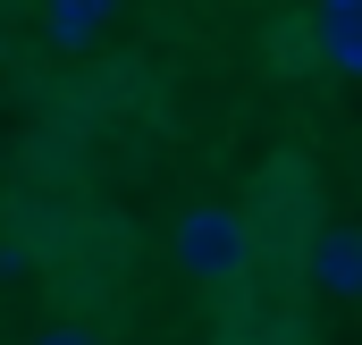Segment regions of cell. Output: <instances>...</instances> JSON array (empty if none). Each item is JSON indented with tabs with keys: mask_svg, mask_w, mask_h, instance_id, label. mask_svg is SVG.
Here are the masks:
<instances>
[{
	"mask_svg": "<svg viewBox=\"0 0 362 345\" xmlns=\"http://www.w3.org/2000/svg\"><path fill=\"white\" fill-rule=\"evenodd\" d=\"M169 253H177V269L194 286H236L245 261H253V228L228 202H185L177 228H169Z\"/></svg>",
	"mask_w": 362,
	"mask_h": 345,
	"instance_id": "1",
	"label": "cell"
},
{
	"mask_svg": "<svg viewBox=\"0 0 362 345\" xmlns=\"http://www.w3.org/2000/svg\"><path fill=\"white\" fill-rule=\"evenodd\" d=\"M303 278L329 303H362V228H320L303 245Z\"/></svg>",
	"mask_w": 362,
	"mask_h": 345,
	"instance_id": "2",
	"label": "cell"
},
{
	"mask_svg": "<svg viewBox=\"0 0 362 345\" xmlns=\"http://www.w3.org/2000/svg\"><path fill=\"white\" fill-rule=\"evenodd\" d=\"M312 42L337 76H362V0H312Z\"/></svg>",
	"mask_w": 362,
	"mask_h": 345,
	"instance_id": "3",
	"label": "cell"
},
{
	"mask_svg": "<svg viewBox=\"0 0 362 345\" xmlns=\"http://www.w3.org/2000/svg\"><path fill=\"white\" fill-rule=\"evenodd\" d=\"M110 17H118V0H42V34L59 51H93L110 34Z\"/></svg>",
	"mask_w": 362,
	"mask_h": 345,
	"instance_id": "4",
	"label": "cell"
},
{
	"mask_svg": "<svg viewBox=\"0 0 362 345\" xmlns=\"http://www.w3.org/2000/svg\"><path fill=\"white\" fill-rule=\"evenodd\" d=\"M34 345H101V337H93V329H68V320H59V329H42Z\"/></svg>",
	"mask_w": 362,
	"mask_h": 345,
	"instance_id": "5",
	"label": "cell"
}]
</instances>
